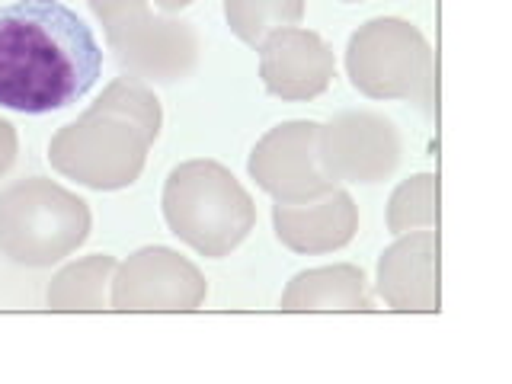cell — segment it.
I'll use <instances>...</instances> for the list:
<instances>
[{"instance_id":"6da1fadb","label":"cell","mask_w":512,"mask_h":384,"mask_svg":"<svg viewBox=\"0 0 512 384\" xmlns=\"http://www.w3.org/2000/svg\"><path fill=\"white\" fill-rule=\"evenodd\" d=\"M103 48L61 0L0 7V106L45 116L77 103L100 80Z\"/></svg>"},{"instance_id":"7a4b0ae2","label":"cell","mask_w":512,"mask_h":384,"mask_svg":"<svg viewBox=\"0 0 512 384\" xmlns=\"http://www.w3.org/2000/svg\"><path fill=\"white\" fill-rule=\"evenodd\" d=\"M164 112L138 77H116L84 116L61 125L48 141V164L96 192L132 186L160 135Z\"/></svg>"},{"instance_id":"3957f363","label":"cell","mask_w":512,"mask_h":384,"mask_svg":"<svg viewBox=\"0 0 512 384\" xmlns=\"http://www.w3.org/2000/svg\"><path fill=\"white\" fill-rule=\"evenodd\" d=\"M164 221L199 256L221 260L256 228V205L237 176L218 160H186L164 183Z\"/></svg>"},{"instance_id":"277c9868","label":"cell","mask_w":512,"mask_h":384,"mask_svg":"<svg viewBox=\"0 0 512 384\" xmlns=\"http://www.w3.org/2000/svg\"><path fill=\"white\" fill-rule=\"evenodd\" d=\"M90 205L48 176H26L0 192V253L45 269L71 256L90 237Z\"/></svg>"},{"instance_id":"5b68a950","label":"cell","mask_w":512,"mask_h":384,"mask_svg":"<svg viewBox=\"0 0 512 384\" xmlns=\"http://www.w3.org/2000/svg\"><path fill=\"white\" fill-rule=\"evenodd\" d=\"M349 84L368 100H410L426 112L439 103L436 55L426 36L400 16H375L349 36Z\"/></svg>"},{"instance_id":"8992f818","label":"cell","mask_w":512,"mask_h":384,"mask_svg":"<svg viewBox=\"0 0 512 384\" xmlns=\"http://www.w3.org/2000/svg\"><path fill=\"white\" fill-rule=\"evenodd\" d=\"M317 138L320 122L311 119H292L269 128L250 151V180L276 202H314L327 196L340 183L330 180L320 164Z\"/></svg>"},{"instance_id":"52a82bcc","label":"cell","mask_w":512,"mask_h":384,"mask_svg":"<svg viewBox=\"0 0 512 384\" xmlns=\"http://www.w3.org/2000/svg\"><path fill=\"white\" fill-rule=\"evenodd\" d=\"M112 311H199L208 282L170 247H141L112 272Z\"/></svg>"},{"instance_id":"ba28073f","label":"cell","mask_w":512,"mask_h":384,"mask_svg":"<svg viewBox=\"0 0 512 384\" xmlns=\"http://www.w3.org/2000/svg\"><path fill=\"white\" fill-rule=\"evenodd\" d=\"M320 164L336 183H381L400 164V132L368 109H346L320 125Z\"/></svg>"},{"instance_id":"9c48e42d","label":"cell","mask_w":512,"mask_h":384,"mask_svg":"<svg viewBox=\"0 0 512 384\" xmlns=\"http://www.w3.org/2000/svg\"><path fill=\"white\" fill-rule=\"evenodd\" d=\"M122 74L144 84H176L199 61V32L189 20L141 13L106 36Z\"/></svg>"},{"instance_id":"30bf717a","label":"cell","mask_w":512,"mask_h":384,"mask_svg":"<svg viewBox=\"0 0 512 384\" xmlns=\"http://www.w3.org/2000/svg\"><path fill=\"white\" fill-rule=\"evenodd\" d=\"M256 52H260V77L266 93L279 96L285 103L317 100L333 84V48L314 29H276L269 32Z\"/></svg>"},{"instance_id":"8fae6325","label":"cell","mask_w":512,"mask_h":384,"mask_svg":"<svg viewBox=\"0 0 512 384\" xmlns=\"http://www.w3.org/2000/svg\"><path fill=\"white\" fill-rule=\"evenodd\" d=\"M439 231L400 234L378 260V295L391 311H442Z\"/></svg>"},{"instance_id":"7c38bea8","label":"cell","mask_w":512,"mask_h":384,"mask_svg":"<svg viewBox=\"0 0 512 384\" xmlns=\"http://www.w3.org/2000/svg\"><path fill=\"white\" fill-rule=\"evenodd\" d=\"M272 228L282 247L301 256L333 253L346 247L359 231V205L346 189L336 186L314 202H276Z\"/></svg>"},{"instance_id":"4fadbf2b","label":"cell","mask_w":512,"mask_h":384,"mask_svg":"<svg viewBox=\"0 0 512 384\" xmlns=\"http://www.w3.org/2000/svg\"><path fill=\"white\" fill-rule=\"evenodd\" d=\"M282 311H372L368 279L352 263L298 272L282 292Z\"/></svg>"},{"instance_id":"5bb4252c","label":"cell","mask_w":512,"mask_h":384,"mask_svg":"<svg viewBox=\"0 0 512 384\" xmlns=\"http://www.w3.org/2000/svg\"><path fill=\"white\" fill-rule=\"evenodd\" d=\"M119 260L109 253H93L84 260L68 263L48 285V308L52 311H106L109 295L106 288L112 285V272Z\"/></svg>"},{"instance_id":"9a60e30c","label":"cell","mask_w":512,"mask_h":384,"mask_svg":"<svg viewBox=\"0 0 512 384\" xmlns=\"http://www.w3.org/2000/svg\"><path fill=\"white\" fill-rule=\"evenodd\" d=\"M301 16L304 0H224V20L250 48H260L269 32L298 26Z\"/></svg>"},{"instance_id":"2e32d148","label":"cell","mask_w":512,"mask_h":384,"mask_svg":"<svg viewBox=\"0 0 512 384\" xmlns=\"http://www.w3.org/2000/svg\"><path fill=\"white\" fill-rule=\"evenodd\" d=\"M388 228L394 234L439 231V176L416 173L404 180L388 202Z\"/></svg>"},{"instance_id":"e0dca14e","label":"cell","mask_w":512,"mask_h":384,"mask_svg":"<svg viewBox=\"0 0 512 384\" xmlns=\"http://www.w3.org/2000/svg\"><path fill=\"white\" fill-rule=\"evenodd\" d=\"M87 4H90V10L96 13V20L103 23L106 36H109V32L122 29L125 23H132L135 16H141V13H148V10H151V7H148V0H87Z\"/></svg>"},{"instance_id":"ac0fdd59","label":"cell","mask_w":512,"mask_h":384,"mask_svg":"<svg viewBox=\"0 0 512 384\" xmlns=\"http://www.w3.org/2000/svg\"><path fill=\"white\" fill-rule=\"evenodd\" d=\"M16 151H20V138H16V128H13V122L0 119V176H4L13 167Z\"/></svg>"},{"instance_id":"d6986e66","label":"cell","mask_w":512,"mask_h":384,"mask_svg":"<svg viewBox=\"0 0 512 384\" xmlns=\"http://www.w3.org/2000/svg\"><path fill=\"white\" fill-rule=\"evenodd\" d=\"M154 4L160 7V10H167V13H176V10H186L192 0H154Z\"/></svg>"},{"instance_id":"ffe728a7","label":"cell","mask_w":512,"mask_h":384,"mask_svg":"<svg viewBox=\"0 0 512 384\" xmlns=\"http://www.w3.org/2000/svg\"><path fill=\"white\" fill-rule=\"evenodd\" d=\"M340 4H362V0H340Z\"/></svg>"}]
</instances>
